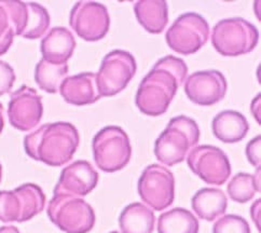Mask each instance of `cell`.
<instances>
[{
  "label": "cell",
  "instance_id": "277c9868",
  "mask_svg": "<svg viewBox=\"0 0 261 233\" xmlns=\"http://www.w3.org/2000/svg\"><path fill=\"white\" fill-rule=\"evenodd\" d=\"M258 42L257 27L242 17L221 20L212 32V44L222 57L236 58L250 53Z\"/></svg>",
  "mask_w": 261,
  "mask_h": 233
},
{
  "label": "cell",
  "instance_id": "3957f363",
  "mask_svg": "<svg viewBox=\"0 0 261 233\" xmlns=\"http://www.w3.org/2000/svg\"><path fill=\"white\" fill-rule=\"evenodd\" d=\"M200 141L198 123L189 117L178 116L171 119L166 128L156 138L154 154L167 166H174L186 160L191 149Z\"/></svg>",
  "mask_w": 261,
  "mask_h": 233
},
{
  "label": "cell",
  "instance_id": "4fadbf2b",
  "mask_svg": "<svg viewBox=\"0 0 261 233\" xmlns=\"http://www.w3.org/2000/svg\"><path fill=\"white\" fill-rule=\"evenodd\" d=\"M42 116V98L35 89L23 86L11 93L8 117L13 127L29 132L40 123Z\"/></svg>",
  "mask_w": 261,
  "mask_h": 233
},
{
  "label": "cell",
  "instance_id": "7402d4cb",
  "mask_svg": "<svg viewBox=\"0 0 261 233\" xmlns=\"http://www.w3.org/2000/svg\"><path fill=\"white\" fill-rule=\"evenodd\" d=\"M156 229L158 233H199L200 223L190 211L176 208L161 214Z\"/></svg>",
  "mask_w": 261,
  "mask_h": 233
},
{
  "label": "cell",
  "instance_id": "d590c367",
  "mask_svg": "<svg viewBox=\"0 0 261 233\" xmlns=\"http://www.w3.org/2000/svg\"><path fill=\"white\" fill-rule=\"evenodd\" d=\"M110 233H120V232H118V231H113V232H110Z\"/></svg>",
  "mask_w": 261,
  "mask_h": 233
},
{
  "label": "cell",
  "instance_id": "83f0119b",
  "mask_svg": "<svg viewBox=\"0 0 261 233\" xmlns=\"http://www.w3.org/2000/svg\"><path fill=\"white\" fill-rule=\"evenodd\" d=\"M15 79L14 69L7 62L0 60V96L12 90Z\"/></svg>",
  "mask_w": 261,
  "mask_h": 233
},
{
  "label": "cell",
  "instance_id": "484cf974",
  "mask_svg": "<svg viewBox=\"0 0 261 233\" xmlns=\"http://www.w3.org/2000/svg\"><path fill=\"white\" fill-rule=\"evenodd\" d=\"M0 4L8 13L14 36H22L26 29L27 20H29L27 4L18 2V0H2Z\"/></svg>",
  "mask_w": 261,
  "mask_h": 233
},
{
  "label": "cell",
  "instance_id": "f546056e",
  "mask_svg": "<svg viewBox=\"0 0 261 233\" xmlns=\"http://www.w3.org/2000/svg\"><path fill=\"white\" fill-rule=\"evenodd\" d=\"M12 31L10 20H9L8 13L6 9L0 4V39H3L4 37ZM13 32V31H12Z\"/></svg>",
  "mask_w": 261,
  "mask_h": 233
},
{
  "label": "cell",
  "instance_id": "30bf717a",
  "mask_svg": "<svg viewBox=\"0 0 261 233\" xmlns=\"http://www.w3.org/2000/svg\"><path fill=\"white\" fill-rule=\"evenodd\" d=\"M138 194L149 208L161 212L173 204L175 178L173 173L160 164H150L138 179Z\"/></svg>",
  "mask_w": 261,
  "mask_h": 233
},
{
  "label": "cell",
  "instance_id": "9a60e30c",
  "mask_svg": "<svg viewBox=\"0 0 261 233\" xmlns=\"http://www.w3.org/2000/svg\"><path fill=\"white\" fill-rule=\"evenodd\" d=\"M98 173L93 165L85 160L74 161L62 171L54 193H65L74 197H86L95 189Z\"/></svg>",
  "mask_w": 261,
  "mask_h": 233
},
{
  "label": "cell",
  "instance_id": "9c48e42d",
  "mask_svg": "<svg viewBox=\"0 0 261 233\" xmlns=\"http://www.w3.org/2000/svg\"><path fill=\"white\" fill-rule=\"evenodd\" d=\"M136 69V61L129 52L114 50L106 54L96 74L100 96L110 97L122 92L135 76Z\"/></svg>",
  "mask_w": 261,
  "mask_h": 233
},
{
  "label": "cell",
  "instance_id": "603a6c76",
  "mask_svg": "<svg viewBox=\"0 0 261 233\" xmlns=\"http://www.w3.org/2000/svg\"><path fill=\"white\" fill-rule=\"evenodd\" d=\"M69 67L67 64L55 65L41 59L36 65L35 81L40 90L51 93H58L61 83L66 78Z\"/></svg>",
  "mask_w": 261,
  "mask_h": 233
},
{
  "label": "cell",
  "instance_id": "44dd1931",
  "mask_svg": "<svg viewBox=\"0 0 261 233\" xmlns=\"http://www.w3.org/2000/svg\"><path fill=\"white\" fill-rule=\"evenodd\" d=\"M154 225L153 211L139 202L128 204L119 217V227L122 233H152Z\"/></svg>",
  "mask_w": 261,
  "mask_h": 233
},
{
  "label": "cell",
  "instance_id": "5bb4252c",
  "mask_svg": "<svg viewBox=\"0 0 261 233\" xmlns=\"http://www.w3.org/2000/svg\"><path fill=\"white\" fill-rule=\"evenodd\" d=\"M184 83L186 95L192 102L200 106L217 104L225 98L228 90L226 77L215 69L195 71Z\"/></svg>",
  "mask_w": 261,
  "mask_h": 233
},
{
  "label": "cell",
  "instance_id": "1f68e13d",
  "mask_svg": "<svg viewBox=\"0 0 261 233\" xmlns=\"http://www.w3.org/2000/svg\"><path fill=\"white\" fill-rule=\"evenodd\" d=\"M260 199L256 200L254 202V204L251 205V209H250V215L251 218H253L255 225L257 226L258 231H260Z\"/></svg>",
  "mask_w": 261,
  "mask_h": 233
},
{
  "label": "cell",
  "instance_id": "d4e9b609",
  "mask_svg": "<svg viewBox=\"0 0 261 233\" xmlns=\"http://www.w3.org/2000/svg\"><path fill=\"white\" fill-rule=\"evenodd\" d=\"M29 9V20L21 37L25 39H39L49 30L51 17L46 9L37 3H26Z\"/></svg>",
  "mask_w": 261,
  "mask_h": 233
},
{
  "label": "cell",
  "instance_id": "ffe728a7",
  "mask_svg": "<svg viewBox=\"0 0 261 233\" xmlns=\"http://www.w3.org/2000/svg\"><path fill=\"white\" fill-rule=\"evenodd\" d=\"M191 206L199 218L214 221L226 213L228 199L221 189L202 188L192 197Z\"/></svg>",
  "mask_w": 261,
  "mask_h": 233
},
{
  "label": "cell",
  "instance_id": "e575fe53",
  "mask_svg": "<svg viewBox=\"0 0 261 233\" xmlns=\"http://www.w3.org/2000/svg\"><path fill=\"white\" fill-rule=\"evenodd\" d=\"M2 178H3V166L0 164V182H2Z\"/></svg>",
  "mask_w": 261,
  "mask_h": 233
},
{
  "label": "cell",
  "instance_id": "d6986e66",
  "mask_svg": "<svg viewBox=\"0 0 261 233\" xmlns=\"http://www.w3.org/2000/svg\"><path fill=\"white\" fill-rule=\"evenodd\" d=\"M134 13L150 34H161L169 23V6L164 0H139L134 4Z\"/></svg>",
  "mask_w": 261,
  "mask_h": 233
},
{
  "label": "cell",
  "instance_id": "f1b7e54d",
  "mask_svg": "<svg viewBox=\"0 0 261 233\" xmlns=\"http://www.w3.org/2000/svg\"><path fill=\"white\" fill-rule=\"evenodd\" d=\"M260 147H261V136L258 135L251 139L246 146V157L249 163L255 166L257 170H260L261 158H260Z\"/></svg>",
  "mask_w": 261,
  "mask_h": 233
},
{
  "label": "cell",
  "instance_id": "4316f807",
  "mask_svg": "<svg viewBox=\"0 0 261 233\" xmlns=\"http://www.w3.org/2000/svg\"><path fill=\"white\" fill-rule=\"evenodd\" d=\"M213 233H251L245 218L234 214L220 217L213 226Z\"/></svg>",
  "mask_w": 261,
  "mask_h": 233
},
{
  "label": "cell",
  "instance_id": "e0dca14e",
  "mask_svg": "<svg viewBox=\"0 0 261 233\" xmlns=\"http://www.w3.org/2000/svg\"><path fill=\"white\" fill-rule=\"evenodd\" d=\"M76 39L66 27H53L41 40L42 59L55 65L67 64L76 49Z\"/></svg>",
  "mask_w": 261,
  "mask_h": 233
},
{
  "label": "cell",
  "instance_id": "836d02e7",
  "mask_svg": "<svg viewBox=\"0 0 261 233\" xmlns=\"http://www.w3.org/2000/svg\"><path fill=\"white\" fill-rule=\"evenodd\" d=\"M5 127V109L4 105L0 102V134L3 133Z\"/></svg>",
  "mask_w": 261,
  "mask_h": 233
},
{
  "label": "cell",
  "instance_id": "52a82bcc",
  "mask_svg": "<svg viewBox=\"0 0 261 233\" xmlns=\"http://www.w3.org/2000/svg\"><path fill=\"white\" fill-rule=\"evenodd\" d=\"M45 206V194L35 184H24L14 190L0 191V221L26 222Z\"/></svg>",
  "mask_w": 261,
  "mask_h": 233
},
{
  "label": "cell",
  "instance_id": "8992f818",
  "mask_svg": "<svg viewBox=\"0 0 261 233\" xmlns=\"http://www.w3.org/2000/svg\"><path fill=\"white\" fill-rule=\"evenodd\" d=\"M93 157L100 171L115 173L128 164L132 156L129 138L122 127L109 125L93 138Z\"/></svg>",
  "mask_w": 261,
  "mask_h": 233
},
{
  "label": "cell",
  "instance_id": "8fae6325",
  "mask_svg": "<svg viewBox=\"0 0 261 233\" xmlns=\"http://www.w3.org/2000/svg\"><path fill=\"white\" fill-rule=\"evenodd\" d=\"M187 163L190 170L208 185L221 186L231 175L228 156L215 146L202 145L192 148Z\"/></svg>",
  "mask_w": 261,
  "mask_h": 233
},
{
  "label": "cell",
  "instance_id": "4dcf8cb0",
  "mask_svg": "<svg viewBox=\"0 0 261 233\" xmlns=\"http://www.w3.org/2000/svg\"><path fill=\"white\" fill-rule=\"evenodd\" d=\"M14 34L13 32L11 31L9 34H7L3 39H0V57H3V55H5L9 49L11 48V45L13 43V40H14Z\"/></svg>",
  "mask_w": 261,
  "mask_h": 233
},
{
  "label": "cell",
  "instance_id": "ba28073f",
  "mask_svg": "<svg viewBox=\"0 0 261 233\" xmlns=\"http://www.w3.org/2000/svg\"><path fill=\"white\" fill-rule=\"evenodd\" d=\"M208 37V22L199 13L187 12L176 18L165 34V40L173 51L191 55L206 44Z\"/></svg>",
  "mask_w": 261,
  "mask_h": 233
},
{
  "label": "cell",
  "instance_id": "7a4b0ae2",
  "mask_svg": "<svg viewBox=\"0 0 261 233\" xmlns=\"http://www.w3.org/2000/svg\"><path fill=\"white\" fill-rule=\"evenodd\" d=\"M80 143L77 127L69 122L45 123L24 137V149L35 161L50 166L69 162Z\"/></svg>",
  "mask_w": 261,
  "mask_h": 233
},
{
  "label": "cell",
  "instance_id": "d6a6232c",
  "mask_svg": "<svg viewBox=\"0 0 261 233\" xmlns=\"http://www.w3.org/2000/svg\"><path fill=\"white\" fill-rule=\"evenodd\" d=\"M0 233H21L14 226H3L0 227Z\"/></svg>",
  "mask_w": 261,
  "mask_h": 233
},
{
  "label": "cell",
  "instance_id": "6da1fadb",
  "mask_svg": "<svg viewBox=\"0 0 261 233\" xmlns=\"http://www.w3.org/2000/svg\"><path fill=\"white\" fill-rule=\"evenodd\" d=\"M187 73L188 66L182 59L167 55L158 61L138 87L137 108L150 117L165 114Z\"/></svg>",
  "mask_w": 261,
  "mask_h": 233
},
{
  "label": "cell",
  "instance_id": "7c38bea8",
  "mask_svg": "<svg viewBox=\"0 0 261 233\" xmlns=\"http://www.w3.org/2000/svg\"><path fill=\"white\" fill-rule=\"evenodd\" d=\"M69 25L81 39L98 41L109 32V12L106 6L99 3L79 2L71 9Z\"/></svg>",
  "mask_w": 261,
  "mask_h": 233
},
{
  "label": "cell",
  "instance_id": "ac0fdd59",
  "mask_svg": "<svg viewBox=\"0 0 261 233\" xmlns=\"http://www.w3.org/2000/svg\"><path fill=\"white\" fill-rule=\"evenodd\" d=\"M213 134L226 144H236L246 137L249 131L247 119L239 111L223 110L212 122Z\"/></svg>",
  "mask_w": 261,
  "mask_h": 233
},
{
  "label": "cell",
  "instance_id": "cb8c5ba5",
  "mask_svg": "<svg viewBox=\"0 0 261 233\" xmlns=\"http://www.w3.org/2000/svg\"><path fill=\"white\" fill-rule=\"evenodd\" d=\"M260 172L258 176L239 173L228 184L227 191L232 201L237 203H247L255 197L256 192L260 191Z\"/></svg>",
  "mask_w": 261,
  "mask_h": 233
},
{
  "label": "cell",
  "instance_id": "5b68a950",
  "mask_svg": "<svg viewBox=\"0 0 261 233\" xmlns=\"http://www.w3.org/2000/svg\"><path fill=\"white\" fill-rule=\"evenodd\" d=\"M46 213L50 220L66 233H88L95 225V213L82 198L65 193H54Z\"/></svg>",
  "mask_w": 261,
  "mask_h": 233
},
{
  "label": "cell",
  "instance_id": "2e32d148",
  "mask_svg": "<svg viewBox=\"0 0 261 233\" xmlns=\"http://www.w3.org/2000/svg\"><path fill=\"white\" fill-rule=\"evenodd\" d=\"M59 92L65 101L74 106L91 105L101 98L94 72H82L66 77L61 83Z\"/></svg>",
  "mask_w": 261,
  "mask_h": 233
}]
</instances>
